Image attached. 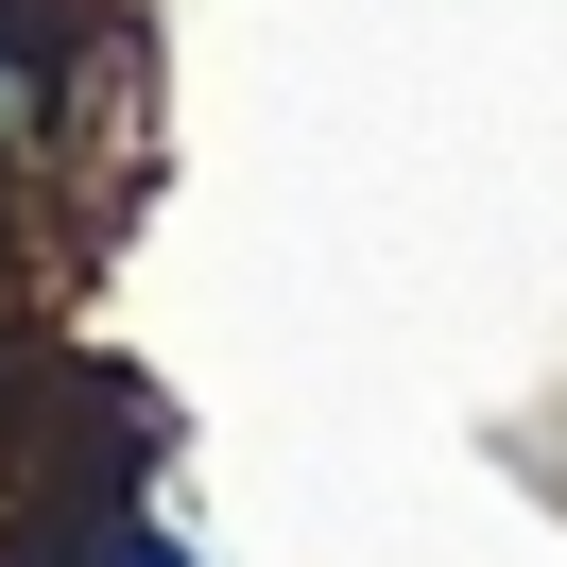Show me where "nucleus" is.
Wrapping results in <instances>:
<instances>
[{"mask_svg": "<svg viewBox=\"0 0 567 567\" xmlns=\"http://www.w3.org/2000/svg\"><path fill=\"white\" fill-rule=\"evenodd\" d=\"M35 121H52V70H35V35H18V18H0V155L35 138Z\"/></svg>", "mask_w": 567, "mask_h": 567, "instance_id": "1", "label": "nucleus"}, {"mask_svg": "<svg viewBox=\"0 0 567 567\" xmlns=\"http://www.w3.org/2000/svg\"><path fill=\"white\" fill-rule=\"evenodd\" d=\"M121 567H173V550H121Z\"/></svg>", "mask_w": 567, "mask_h": 567, "instance_id": "2", "label": "nucleus"}]
</instances>
